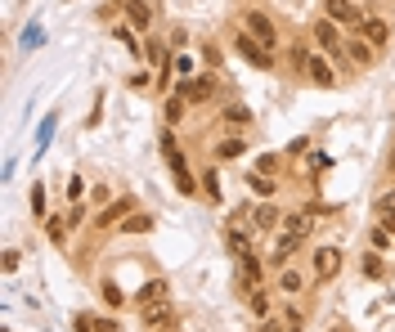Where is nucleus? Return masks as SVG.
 I'll list each match as a JSON object with an SVG mask.
<instances>
[{"mask_svg": "<svg viewBox=\"0 0 395 332\" xmlns=\"http://www.w3.org/2000/svg\"><path fill=\"white\" fill-rule=\"evenodd\" d=\"M243 32H252L265 50H279V27H274V18H269L265 9H243Z\"/></svg>", "mask_w": 395, "mask_h": 332, "instance_id": "nucleus-2", "label": "nucleus"}, {"mask_svg": "<svg viewBox=\"0 0 395 332\" xmlns=\"http://www.w3.org/2000/svg\"><path fill=\"white\" fill-rule=\"evenodd\" d=\"M238 274H243V283H247V288H256V283H261V261H256L252 252H247V256H238Z\"/></svg>", "mask_w": 395, "mask_h": 332, "instance_id": "nucleus-19", "label": "nucleus"}, {"mask_svg": "<svg viewBox=\"0 0 395 332\" xmlns=\"http://www.w3.org/2000/svg\"><path fill=\"white\" fill-rule=\"evenodd\" d=\"M387 176H395V144L387 149Z\"/></svg>", "mask_w": 395, "mask_h": 332, "instance_id": "nucleus-35", "label": "nucleus"}, {"mask_svg": "<svg viewBox=\"0 0 395 332\" xmlns=\"http://www.w3.org/2000/svg\"><path fill=\"white\" fill-rule=\"evenodd\" d=\"M301 77L310 81V85H324V90H332V85H337V72H332V63H328V59H319V54H305Z\"/></svg>", "mask_w": 395, "mask_h": 332, "instance_id": "nucleus-6", "label": "nucleus"}, {"mask_svg": "<svg viewBox=\"0 0 395 332\" xmlns=\"http://www.w3.org/2000/svg\"><path fill=\"white\" fill-rule=\"evenodd\" d=\"M247 305H252V314H269V292L265 288H252V292H247Z\"/></svg>", "mask_w": 395, "mask_h": 332, "instance_id": "nucleus-22", "label": "nucleus"}, {"mask_svg": "<svg viewBox=\"0 0 395 332\" xmlns=\"http://www.w3.org/2000/svg\"><path fill=\"white\" fill-rule=\"evenodd\" d=\"M301 288H305V274H301V269H292V265H283V269H279V292L296 297Z\"/></svg>", "mask_w": 395, "mask_h": 332, "instance_id": "nucleus-18", "label": "nucleus"}, {"mask_svg": "<svg viewBox=\"0 0 395 332\" xmlns=\"http://www.w3.org/2000/svg\"><path fill=\"white\" fill-rule=\"evenodd\" d=\"M332 332H351V328H332Z\"/></svg>", "mask_w": 395, "mask_h": 332, "instance_id": "nucleus-37", "label": "nucleus"}, {"mask_svg": "<svg viewBox=\"0 0 395 332\" xmlns=\"http://www.w3.org/2000/svg\"><path fill=\"white\" fill-rule=\"evenodd\" d=\"M176 90H180V94H184V99H189V104H207V99H212V94H216V81H212V77H193V81L184 77V81L176 85Z\"/></svg>", "mask_w": 395, "mask_h": 332, "instance_id": "nucleus-11", "label": "nucleus"}, {"mask_svg": "<svg viewBox=\"0 0 395 332\" xmlns=\"http://www.w3.org/2000/svg\"><path fill=\"white\" fill-rule=\"evenodd\" d=\"M184 113H189V99H184L180 90H176V94H166V104H162V117L171 121V126H180V121H184Z\"/></svg>", "mask_w": 395, "mask_h": 332, "instance_id": "nucleus-17", "label": "nucleus"}, {"mask_svg": "<svg viewBox=\"0 0 395 332\" xmlns=\"http://www.w3.org/2000/svg\"><path fill=\"white\" fill-rule=\"evenodd\" d=\"M104 301H108V305H121V292L113 288V283H104Z\"/></svg>", "mask_w": 395, "mask_h": 332, "instance_id": "nucleus-33", "label": "nucleus"}, {"mask_svg": "<svg viewBox=\"0 0 395 332\" xmlns=\"http://www.w3.org/2000/svg\"><path fill=\"white\" fill-rule=\"evenodd\" d=\"M256 171H265V176H274V171H279V157H274V153H265L261 162H256Z\"/></svg>", "mask_w": 395, "mask_h": 332, "instance_id": "nucleus-32", "label": "nucleus"}, {"mask_svg": "<svg viewBox=\"0 0 395 332\" xmlns=\"http://www.w3.org/2000/svg\"><path fill=\"white\" fill-rule=\"evenodd\" d=\"M364 274H368V278H382V274H387V265H382V256H377V252H368V256H364Z\"/></svg>", "mask_w": 395, "mask_h": 332, "instance_id": "nucleus-27", "label": "nucleus"}, {"mask_svg": "<svg viewBox=\"0 0 395 332\" xmlns=\"http://www.w3.org/2000/svg\"><path fill=\"white\" fill-rule=\"evenodd\" d=\"M121 9H126V23H130L135 32L153 27V5H148V0H121Z\"/></svg>", "mask_w": 395, "mask_h": 332, "instance_id": "nucleus-13", "label": "nucleus"}, {"mask_svg": "<svg viewBox=\"0 0 395 332\" xmlns=\"http://www.w3.org/2000/svg\"><path fill=\"white\" fill-rule=\"evenodd\" d=\"M305 238H296V233H288V229H279V238H274V252H269V265H288L292 256H296V247H301Z\"/></svg>", "mask_w": 395, "mask_h": 332, "instance_id": "nucleus-12", "label": "nucleus"}, {"mask_svg": "<svg viewBox=\"0 0 395 332\" xmlns=\"http://www.w3.org/2000/svg\"><path fill=\"white\" fill-rule=\"evenodd\" d=\"M95 332H117V324L113 319H95Z\"/></svg>", "mask_w": 395, "mask_h": 332, "instance_id": "nucleus-34", "label": "nucleus"}, {"mask_svg": "<svg viewBox=\"0 0 395 332\" xmlns=\"http://www.w3.org/2000/svg\"><path fill=\"white\" fill-rule=\"evenodd\" d=\"M252 220H256V229H283V211L274 207V198H265L261 207H252Z\"/></svg>", "mask_w": 395, "mask_h": 332, "instance_id": "nucleus-15", "label": "nucleus"}, {"mask_svg": "<svg viewBox=\"0 0 395 332\" xmlns=\"http://www.w3.org/2000/svg\"><path fill=\"white\" fill-rule=\"evenodd\" d=\"M346 269V256H341V247H319L315 256H310V274L319 278V283H332Z\"/></svg>", "mask_w": 395, "mask_h": 332, "instance_id": "nucleus-4", "label": "nucleus"}, {"mask_svg": "<svg viewBox=\"0 0 395 332\" xmlns=\"http://www.w3.org/2000/svg\"><path fill=\"white\" fill-rule=\"evenodd\" d=\"M387 211H395V189H391V193H382V198L373 202V216H387Z\"/></svg>", "mask_w": 395, "mask_h": 332, "instance_id": "nucleus-30", "label": "nucleus"}, {"mask_svg": "<svg viewBox=\"0 0 395 332\" xmlns=\"http://www.w3.org/2000/svg\"><path fill=\"white\" fill-rule=\"evenodd\" d=\"M140 324L148 332H176V301H153V305H140Z\"/></svg>", "mask_w": 395, "mask_h": 332, "instance_id": "nucleus-3", "label": "nucleus"}, {"mask_svg": "<svg viewBox=\"0 0 395 332\" xmlns=\"http://www.w3.org/2000/svg\"><path fill=\"white\" fill-rule=\"evenodd\" d=\"M377 220H382V225H387V229L395 233V211H387V216H377Z\"/></svg>", "mask_w": 395, "mask_h": 332, "instance_id": "nucleus-36", "label": "nucleus"}, {"mask_svg": "<svg viewBox=\"0 0 395 332\" xmlns=\"http://www.w3.org/2000/svg\"><path fill=\"white\" fill-rule=\"evenodd\" d=\"M117 36H121V45H126L130 54H140V36H135V27H117Z\"/></svg>", "mask_w": 395, "mask_h": 332, "instance_id": "nucleus-28", "label": "nucleus"}, {"mask_svg": "<svg viewBox=\"0 0 395 332\" xmlns=\"http://www.w3.org/2000/svg\"><path fill=\"white\" fill-rule=\"evenodd\" d=\"M324 14L332 18V23H341V27H360L364 23V14H360V5H355V0H324Z\"/></svg>", "mask_w": 395, "mask_h": 332, "instance_id": "nucleus-7", "label": "nucleus"}, {"mask_svg": "<svg viewBox=\"0 0 395 332\" xmlns=\"http://www.w3.org/2000/svg\"><path fill=\"white\" fill-rule=\"evenodd\" d=\"M130 211H135V198H113L104 211L95 216V225H99V229H121V220H126Z\"/></svg>", "mask_w": 395, "mask_h": 332, "instance_id": "nucleus-8", "label": "nucleus"}, {"mask_svg": "<svg viewBox=\"0 0 395 332\" xmlns=\"http://www.w3.org/2000/svg\"><path fill=\"white\" fill-rule=\"evenodd\" d=\"M377 54H382V50H373V45H368L360 32H351V41H346V59H351L355 68H373Z\"/></svg>", "mask_w": 395, "mask_h": 332, "instance_id": "nucleus-10", "label": "nucleus"}, {"mask_svg": "<svg viewBox=\"0 0 395 332\" xmlns=\"http://www.w3.org/2000/svg\"><path fill=\"white\" fill-rule=\"evenodd\" d=\"M243 149H247V144L238 140V135H229V140H220V144H216V157H225V162H229V157H238Z\"/></svg>", "mask_w": 395, "mask_h": 332, "instance_id": "nucleus-24", "label": "nucleus"}, {"mask_svg": "<svg viewBox=\"0 0 395 332\" xmlns=\"http://www.w3.org/2000/svg\"><path fill=\"white\" fill-rule=\"evenodd\" d=\"M233 50H238V54H243L252 68H261V72H274V50H265V45L256 41L252 32H243V27L233 32Z\"/></svg>", "mask_w": 395, "mask_h": 332, "instance_id": "nucleus-1", "label": "nucleus"}, {"mask_svg": "<svg viewBox=\"0 0 395 332\" xmlns=\"http://www.w3.org/2000/svg\"><path fill=\"white\" fill-rule=\"evenodd\" d=\"M198 180H202V193H207V198H212V202H220V176H216V171L207 166V171H202V176H198Z\"/></svg>", "mask_w": 395, "mask_h": 332, "instance_id": "nucleus-25", "label": "nucleus"}, {"mask_svg": "<svg viewBox=\"0 0 395 332\" xmlns=\"http://www.w3.org/2000/svg\"><path fill=\"white\" fill-rule=\"evenodd\" d=\"M166 45H171V50H184V45H189V32H180V27H176V32L166 36Z\"/></svg>", "mask_w": 395, "mask_h": 332, "instance_id": "nucleus-31", "label": "nucleus"}, {"mask_svg": "<svg viewBox=\"0 0 395 332\" xmlns=\"http://www.w3.org/2000/svg\"><path fill=\"white\" fill-rule=\"evenodd\" d=\"M355 32H360L364 41L373 45V50H387V45H391V23H387V18H377V14H373V18H364Z\"/></svg>", "mask_w": 395, "mask_h": 332, "instance_id": "nucleus-9", "label": "nucleus"}, {"mask_svg": "<svg viewBox=\"0 0 395 332\" xmlns=\"http://www.w3.org/2000/svg\"><path fill=\"white\" fill-rule=\"evenodd\" d=\"M247 189H252L256 198H274L279 184H274V176H265V171H252V176H247Z\"/></svg>", "mask_w": 395, "mask_h": 332, "instance_id": "nucleus-16", "label": "nucleus"}, {"mask_svg": "<svg viewBox=\"0 0 395 332\" xmlns=\"http://www.w3.org/2000/svg\"><path fill=\"white\" fill-rule=\"evenodd\" d=\"M171 297V283L166 278H148L140 292H135V310H140V305H153V301H166Z\"/></svg>", "mask_w": 395, "mask_h": 332, "instance_id": "nucleus-14", "label": "nucleus"}, {"mask_svg": "<svg viewBox=\"0 0 395 332\" xmlns=\"http://www.w3.org/2000/svg\"><path fill=\"white\" fill-rule=\"evenodd\" d=\"M32 211L41 216V220H49L45 216V189H41V184H32Z\"/></svg>", "mask_w": 395, "mask_h": 332, "instance_id": "nucleus-29", "label": "nucleus"}, {"mask_svg": "<svg viewBox=\"0 0 395 332\" xmlns=\"http://www.w3.org/2000/svg\"><path fill=\"white\" fill-rule=\"evenodd\" d=\"M368 242H373V247H377V252H391V242H395V233H391L387 225H377L373 233H368Z\"/></svg>", "mask_w": 395, "mask_h": 332, "instance_id": "nucleus-26", "label": "nucleus"}, {"mask_svg": "<svg viewBox=\"0 0 395 332\" xmlns=\"http://www.w3.org/2000/svg\"><path fill=\"white\" fill-rule=\"evenodd\" d=\"M220 117H225L229 126H247V121H252V108H243V104H229V108H225V113H220Z\"/></svg>", "mask_w": 395, "mask_h": 332, "instance_id": "nucleus-23", "label": "nucleus"}, {"mask_svg": "<svg viewBox=\"0 0 395 332\" xmlns=\"http://www.w3.org/2000/svg\"><path fill=\"white\" fill-rule=\"evenodd\" d=\"M153 229V220H148L144 211H130L126 220H121V233H148Z\"/></svg>", "mask_w": 395, "mask_h": 332, "instance_id": "nucleus-21", "label": "nucleus"}, {"mask_svg": "<svg viewBox=\"0 0 395 332\" xmlns=\"http://www.w3.org/2000/svg\"><path fill=\"white\" fill-rule=\"evenodd\" d=\"M310 41L319 45V50H328V54H346V45H341V23H332L328 14H324V18H315Z\"/></svg>", "mask_w": 395, "mask_h": 332, "instance_id": "nucleus-5", "label": "nucleus"}, {"mask_svg": "<svg viewBox=\"0 0 395 332\" xmlns=\"http://www.w3.org/2000/svg\"><path fill=\"white\" fill-rule=\"evenodd\" d=\"M68 216H49L45 220V233H49V242H54V247H63V238H68Z\"/></svg>", "mask_w": 395, "mask_h": 332, "instance_id": "nucleus-20", "label": "nucleus"}]
</instances>
